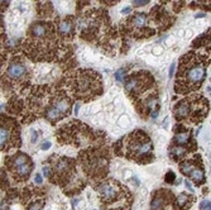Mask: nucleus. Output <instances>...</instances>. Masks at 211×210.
I'll return each instance as SVG.
<instances>
[{"label": "nucleus", "mask_w": 211, "mask_h": 210, "mask_svg": "<svg viewBox=\"0 0 211 210\" xmlns=\"http://www.w3.org/2000/svg\"><path fill=\"white\" fill-rule=\"evenodd\" d=\"M57 37L55 25L48 22H35L28 31V38L23 43L24 52L34 61H48L56 53Z\"/></svg>", "instance_id": "obj_1"}, {"label": "nucleus", "mask_w": 211, "mask_h": 210, "mask_svg": "<svg viewBox=\"0 0 211 210\" xmlns=\"http://www.w3.org/2000/svg\"><path fill=\"white\" fill-rule=\"evenodd\" d=\"M204 60V57H199L193 53H187L181 58L175 85L176 94H187L202 85L207 67Z\"/></svg>", "instance_id": "obj_2"}, {"label": "nucleus", "mask_w": 211, "mask_h": 210, "mask_svg": "<svg viewBox=\"0 0 211 210\" xmlns=\"http://www.w3.org/2000/svg\"><path fill=\"white\" fill-rule=\"evenodd\" d=\"M67 89L75 99L90 101L102 94V80L99 72L92 70H78L67 82Z\"/></svg>", "instance_id": "obj_3"}, {"label": "nucleus", "mask_w": 211, "mask_h": 210, "mask_svg": "<svg viewBox=\"0 0 211 210\" xmlns=\"http://www.w3.org/2000/svg\"><path fill=\"white\" fill-rule=\"evenodd\" d=\"M124 88L134 104L142 101L147 96L155 92V79L148 71H139L131 74L124 80Z\"/></svg>", "instance_id": "obj_4"}, {"label": "nucleus", "mask_w": 211, "mask_h": 210, "mask_svg": "<svg viewBox=\"0 0 211 210\" xmlns=\"http://www.w3.org/2000/svg\"><path fill=\"white\" fill-rule=\"evenodd\" d=\"M125 142H126V147H125L126 156L129 158L135 160L140 163L152 161L153 146L147 133H144L143 131H135L128 135Z\"/></svg>", "instance_id": "obj_5"}, {"label": "nucleus", "mask_w": 211, "mask_h": 210, "mask_svg": "<svg viewBox=\"0 0 211 210\" xmlns=\"http://www.w3.org/2000/svg\"><path fill=\"white\" fill-rule=\"evenodd\" d=\"M2 84L6 89L10 86V89L15 90L17 88L27 86L29 84V72L28 68L20 60H13L4 74V77L2 79Z\"/></svg>", "instance_id": "obj_6"}, {"label": "nucleus", "mask_w": 211, "mask_h": 210, "mask_svg": "<svg viewBox=\"0 0 211 210\" xmlns=\"http://www.w3.org/2000/svg\"><path fill=\"white\" fill-rule=\"evenodd\" d=\"M72 103H73V100L71 96H68L61 89H57L53 100H52L49 108L47 109L46 114H44V118L52 124L57 123L58 120L70 115Z\"/></svg>", "instance_id": "obj_7"}, {"label": "nucleus", "mask_w": 211, "mask_h": 210, "mask_svg": "<svg viewBox=\"0 0 211 210\" xmlns=\"http://www.w3.org/2000/svg\"><path fill=\"white\" fill-rule=\"evenodd\" d=\"M0 146L2 151H8L11 147L20 146V127L18 122L9 115H2Z\"/></svg>", "instance_id": "obj_8"}, {"label": "nucleus", "mask_w": 211, "mask_h": 210, "mask_svg": "<svg viewBox=\"0 0 211 210\" xmlns=\"http://www.w3.org/2000/svg\"><path fill=\"white\" fill-rule=\"evenodd\" d=\"M5 163L9 171L19 181L27 180L33 170V163L25 153H17L14 156L8 157Z\"/></svg>", "instance_id": "obj_9"}, {"label": "nucleus", "mask_w": 211, "mask_h": 210, "mask_svg": "<svg viewBox=\"0 0 211 210\" xmlns=\"http://www.w3.org/2000/svg\"><path fill=\"white\" fill-rule=\"evenodd\" d=\"M125 31L130 34H142V37H151L154 31L148 28V15L146 13H134V15L125 22Z\"/></svg>", "instance_id": "obj_10"}, {"label": "nucleus", "mask_w": 211, "mask_h": 210, "mask_svg": "<svg viewBox=\"0 0 211 210\" xmlns=\"http://www.w3.org/2000/svg\"><path fill=\"white\" fill-rule=\"evenodd\" d=\"M96 190L99 191L100 196L102 198L105 203L113 201L116 199V196H119V186H115L114 184H110V182L100 184L96 187Z\"/></svg>", "instance_id": "obj_11"}, {"label": "nucleus", "mask_w": 211, "mask_h": 210, "mask_svg": "<svg viewBox=\"0 0 211 210\" xmlns=\"http://www.w3.org/2000/svg\"><path fill=\"white\" fill-rule=\"evenodd\" d=\"M190 113H191V104H190V97L180 100L175 109H173V114L175 118L177 120H186L190 118Z\"/></svg>", "instance_id": "obj_12"}, {"label": "nucleus", "mask_w": 211, "mask_h": 210, "mask_svg": "<svg viewBox=\"0 0 211 210\" xmlns=\"http://www.w3.org/2000/svg\"><path fill=\"white\" fill-rule=\"evenodd\" d=\"M58 31L60 34L63 38H72L73 33H75V25H73V18L72 17H67L60 22L58 24Z\"/></svg>", "instance_id": "obj_13"}, {"label": "nucleus", "mask_w": 211, "mask_h": 210, "mask_svg": "<svg viewBox=\"0 0 211 210\" xmlns=\"http://www.w3.org/2000/svg\"><path fill=\"white\" fill-rule=\"evenodd\" d=\"M73 163H75V162H73L72 160H70V158H66V157L60 158V160L56 162V165H55V172L58 174L60 176H66V175H68L70 171L73 169Z\"/></svg>", "instance_id": "obj_14"}, {"label": "nucleus", "mask_w": 211, "mask_h": 210, "mask_svg": "<svg viewBox=\"0 0 211 210\" xmlns=\"http://www.w3.org/2000/svg\"><path fill=\"white\" fill-rule=\"evenodd\" d=\"M163 196L164 195H159V191L155 194V196L153 198L152 204H151V210H163L164 209V206L167 204V200Z\"/></svg>", "instance_id": "obj_15"}, {"label": "nucleus", "mask_w": 211, "mask_h": 210, "mask_svg": "<svg viewBox=\"0 0 211 210\" xmlns=\"http://www.w3.org/2000/svg\"><path fill=\"white\" fill-rule=\"evenodd\" d=\"M190 138H191V133L187 131V132H178L177 134H176V137H175V139H173V144L175 146H184V144H187L188 142H190Z\"/></svg>", "instance_id": "obj_16"}, {"label": "nucleus", "mask_w": 211, "mask_h": 210, "mask_svg": "<svg viewBox=\"0 0 211 210\" xmlns=\"http://www.w3.org/2000/svg\"><path fill=\"white\" fill-rule=\"evenodd\" d=\"M190 177L192 178L193 182L196 184H201L204 178H205V174H204V170L202 169H199V167H196V169L190 174Z\"/></svg>", "instance_id": "obj_17"}, {"label": "nucleus", "mask_w": 211, "mask_h": 210, "mask_svg": "<svg viewBox=\"0 0 211 210\" xmlns=\"http://www.w3.org/2000/svg\"><path fill=\"white\" fill-rule=\"evenodd\" d=\"M169 155L173 160H178L180 157H183L186 155V149H184L182 146H173L169 151Z\"/></svg>", "instance_id": "obj_18"}, {"label": "nucleus", "mask_w": 211, "mask_h": 210, "mask_svg": "<svg viewBox=\"0 0 211 210\" xmlns=\"http://www.w3.org/2000/svg\"><path fill=\"white\" fill-rule=\"evenodd\" d=\"M195 169H196V166H195L193 161H184V162H182V163L180 165V170H181V172H182L183 175H188V176H190V174H191Z\"/></svg>", "instance_id": "obj_19"}, {"label": "nucleus", "mask_w": 211, "mask_h": 210, "mask_svg": "<svg viewBox=\"0 0 211 210\" xmlns=\"http://www.w3.org/2000/svg\"><path fill=\"white\" fill-rule=\"evenodd\" d=\"M177 203L182 208H184V206L188 208V205L192 203V198L190 196V195H187V194H181L178 196V199H177Z\"/></svg>", "instance_id": "obj_20"}, {"label": "nucleus", "mask_w": 211, "mask_h": 210, "mask_svg": "<svg viewBox=\"0 0 211 210\" xmlns=\"http://www.w3.org/2000/svg\"><path fill=\"white\" fill-rule=\"evenodd\" d=\"M43 205H44V201H43V200L33 201V203L28 206V210H42V209H43Z\"/></svg>", "instance_id": "obj_21"}, {"label": "nucleus", "mask_w": 211, "mask_h": 210, "mask_svg": "<svg viewBox=\"0 0 211 210\" xmlns=\"http://www.w3.org/2000/svg\"><path fill=\"white\" fill-rule=\"evenodd\" d=\"M115 79L119 82H124V80H125V70L124 68L118 70V71L115 72Z\"/></svg>", "instance_id": "obj_22"}, {"label": "nucleus", "mask_w": 211, "mask_h": 210, "mask_svg": "<svg viewBox=\"0 0 211 210\" xmlns=\"http://www.w3.org/2000/svg\"><path fill=\"white\" fill-rule=\"evenodd\" d=\"M175 178H176L175 172L168 171V172H167V175H166V177H164V181H166L167 184H173V182H175Z\"/></svg>", "instance_id": "obj_23"}, {"label": "nucleus", "mask_w": 211, "mask_h": 210, "mask_svg": "<svg viewBox=\"0 0 211 210\" xmlns=\"http://www.w3.org/2000/svg\"><path fill=\"white\" fill-rule=\"evenodd\" d=\"M149 2H151V0H134L133 5L137 6V8H139V6H144V5L149 4Z\"/></svg>", "instance_id": "obj_24"}, {"label": "nucleus", "mask_w": 211, "mask_h": 210, "mask_svg": "<svg viewBox=\"0 0 211 210\" xmlns=\"http://www.w3.org/2000/svg\"><path fill=\"white\" fill-rule=\"evenodd\" d=\"M116 2H119V0H100V3H102L105 5H114Z\"/></svg>", "instance_id": "obj_25"}, {"label": "nucleus", "mask_w": 211, "mask_h": 210, "mask_svg": "<svg viewBox=\"0 0 211 210\" xmlns=\"http://www.w3.org/2000/svg\"><path fill=\"white\" fill-rule=\"evenodd\" d=\"M34 181H35V184H38V185H42L43 184V178H42V176L41 175H35V177H34Z\"/></svg>", "instance_id": "obj_26"}, {"label": "nucleus", "mask_w": 211, "mask_h": 210, "mask_svg": "<svg viewBox=\"0 0 211 210\" xmlns=\"http://www.w3.org/2000/svg\"><path fill=\"white\" fill-rule=\"evenodd\" d=\"M175 67H176V65H175V63L171 65V68H169V79H172V77H173V74H175Z\"/></svg>", "instance_id": "obj_27"}, {"label": "nucleus", "mask_w": 211, "mask_h": 210, "mask_svg": "<svg viewBox=\"0 0 211 210\" xmlns=\"http://www.w3.org/2000/svg\"><path fill=\"white\" fill-rule=\"evenodd\" d=\"M43 175L49 177V167L48 166H43Z\"/></svg>", "instance_id": "obj_28"}, {"label": "nucleus", "mask_w": 211, "mask_h": 210, "mask_svg": "<svg viewBox=\"0 0 211 210\" xmlns=\"http://www.w3.org/2000/svg\"><path fill=\"white\" fill-rule=\"evenodd\" d=\"M41 148H42L43 151H47V149L51 148V143H49V142H46V143H43V144L41 146Z\"/></svg>", "instance_id": "obj_29"}, {"label": "nucleus", "mask_w": 211, "mask_h": 210, "mask_svg": "<svg viewBox=\"0 0 211 210\" xmlns=\"http://www.w3.org/2000/svg\"><path fill=\"white\" fill-rule=\"evenodd\" d=\"M184 186H186V187H187V190H188V191H191V192L193 191V189H192L191 184L188 182V181H187V180H184Z\"/></svg>", "instance_id": "obj_30"}, {"label": "nucleus", "mask_w": 211, "mask_h": 210, "mask_svg": "<svg viewBox=\"0 0 211 210\" xmlns=\"http://www.w3.org/2000/svg\"><path fill=\"white\" fill-rule=\"evenodd\" d=\"M209 204H210V201H207V200H204V201H201L200 206H201V209H204V208H206Z\"/></svg>", "instance_id": "obj_31"}, {"label": "nucleus", "mask_w": 211, "mask_h": 210, "mask_svg": "<svg viewBox=\"0 0 211 210\" xmlns=\"http://www.w3.org/2000/svg\"><path fill=\"white\" fill-rule=\"evenodd\" d=\"M35 141H37V132L33 131V133H32V142L35 143Z\"/></svg>", "instance_id": "obj_32"}, {"label": "nucleus", "mask_w": 211, "mask_h": 210, "mask_svg": "<svg viewBox=\"0 0 211 210\" xmlns=\"http://www.w3.org/2000/svg\"><path fill=\"white\" fill-rule=\"evenodd\" d=\"M130 11H131V8H129V6H126V8H124V9L122 10L123 14H129Z\"/></svg>", "instance_id": "obj_33"}, {"label": "nucleus", "mask_w": 211, "mask_h": 210, "mask_svg": "<svg viewBox=\"0 0 211 210\" xmlns=\"http://www.w3.org/2000/svg\"><path fill=\"white\" fill-rule=\"evenodd\" d=\"M78 109H80V104H76L75 105V115L78 114Z\"/></svg>", "instance_id": "obj_34"}, {"label": "nucleus", "mask_w": 211, "mask_h": 210, "mask_svg": "<svg viewBox=\"0 0 211 210\" xmlns=\"http://www.w3.org/2000/svg\"><path fill=\"white\" fill-rule=\"evenodd\" d=\"M205 15H206L205 13H199V14H197V15H195V18H204Z\"/></svg>", "instance_id": "obj_35"}, {"label": "nucleus", "mask_w": 211, "mask_h": 210, "mask_svg": "<svg viewBox=\"0 0 211 210\" xmlns=\"http://www.w3.org/2000/svg\"><path fill=\"white\" fill-rule=\"evenodd\" d=\"M8 3H9V0H2V6H3V4H4V8L8 5Z\"/></svg>", "instance_id": "obj_36"}, {"label": "nucleus", "mask_w": 211, "mask_h": 210, "mask_svg": "<svg viewBox=\"0 0 211 210\" xmlns=\"http://www.w3.org/2000/svg\"><path fill=\"white\" fill-rule=\"evenodd\" d=\"M202 210H211V203H210V204H209V205H207L206 208H204Z\"/></svg>", "instance_id": "obj_37"}, {"label": "nucleus", "mask_w": 211, "mask_h": 210, "mask_svg": "<svg viewBox=\"0 0 211 210\" xmlns=\"http://www.w3.org/2000/svg\"><path fill=\"white\" fill-rule=\"evenodd\" d=\"M77 201H78V200H72V205H73V206H75V205H76V204H77Z\"/></svg>", "instance_id": "obj_38"}, {"label": "nucleus", "mask_w": 211, "mask_h": 210, "mask_svg": "<svg viewBox=\"0 0 211 210\" xmlns=\"http://www.w3.org/2000/svg\"><path fill=\"white\" fill-rule=\"evenodd\" d=\"M210 81H211V79H210Z\"/></svg>", "instance_id": "obj_39"}]
</instances>
